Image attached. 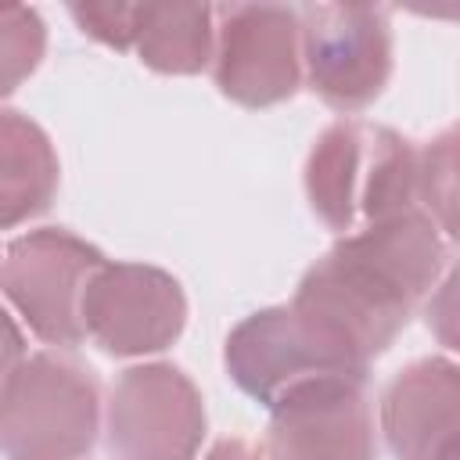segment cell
<instances>
[{
	"label": "cell",
	"instance_id": "15",
	"mask_svg": "<svg viewBox=\"0 0 460 460\" xmlns=\"http://www.w3.org/2000/svg\"><path fill=\"white\" fill-rule=\"evenodd\" d=\"M420 208L442 230L446 241L456 237V133L446 129L442 137L420 147Z\"/></svg>",
	"mask_w": 460,
	"mask_h": 460
},
{
	"label": "cell",
	"instance_id": "12",
	"mask_svg": "<svg viewBox=\"0 0 460 460\" xmlns=\"http://www.w3.org/2000/svg\"><path fill=\"white\" fill-rule=\"evenodd\" d=\"M58 190L50 137L22 111H0V226L40 216Z\"/></svg>",
	"mask_w": 460,
	"mask_h": 460
},
{
	"label": "cell",
	"instance_id": "3",
	"mask_svg": "<svg viewBox=\"0 0 460 460\" xmlns=\"http://www.w3.org/2000/svg\"><path fill=\"white\" fill-rule=\"evenodd\" d=\"M101 424L90 367L61 352L22 359L0 388V453L7 460H79Z\"/></svg>",
	"mask_w": 460,
	"mask_h": 460
},
{
	"label": "cell",
	"instance_id": "16",
	"mask_svg": "<svg viewBox=\"0 0 460 460\" xmlns=\"http://www.w3.org/2000/svg\"><path fill=\"white\" fill-rule=\"evenodd\" d=\"M72 18L86 36H93V40L115 47V50H129L133 4H75Z\"/></svg>",
	"mask_w": 460,
	"mask_h": 460
},
{
	"label": "cell",
	"instance_id": "13",
	"mask_svg": "<svg viewBox=\"0 0 460 460\" xmlns=\"http://www.w3.org/2000/svg\"><path fill=\"white\" fill-rule=\"evenodd\" d=\"M216 7L208 4H133L129 50L155 72L194 75L212 61Z\"/></svg>",
	"mask_w": 460,
	"mask_h": 460
},
{
	"label": "cell",
	"instance_id": "1",
	"mask_svg": "<svg viewBox=\"0 0 460 460\" xmlns=\"http://www.w3.org/2000/svg\"><path fill=\"white\" fill-rule=\"evenodd\" d=\"M446 259L449 241L424 212L356 226L305 270L291 309L352 367L370 370L435 291Z\"/></svg>",
	"mask_w": 460,
	"mask_h": 460
},
{
	"label": "cell",
	"instance_id": "10",
	"mask_svg": "<svg viewBox=\"0 0 460 460\" xmlns=\"http://www.w3.org/2000/svg\"><path fill=\"white\" fill-rule=\"evenodd\" d=\"M359 377L309 381L270 406L266 460H374V410Z\"/></svg>",
	"mask_w": 460,
	"mask_h": 460
},
{
	"label": "cell",
	"instance_id": "4",
	"mask_svg": "<svg viewBox=\"0 0 460 460\" xmlns=\"http://www.w3.org/2000/svg\"><path fill=\"white\" fill-rule=\"evenodd\" d=\"M302 72L331 108L363 111L392 75V25L377 4L298 7Z\"/></svg>",
	"mask_w": 460,
	"mask_h": 460
},
{
	"label": "cell",
	"instance_id": "5",
	"mask_svg": "<svg viewBox=\"0 0 460 460\" xmlns=\"http://www.w3.org/2000/svg\"><path fill=\"white\" fill-rule=\"evenodd\" d=\"M101 266L104 255L93 244L68 230L43 226L7 244L0 288L36 338L58 349H75L86 338L79 320L83 288Z\"/></svg>",
	"mask_w": 460,
	"mask_h": 460
},
{
	"label": "cell",
	"instance_id": "18",
	"mask_svg": "<svg viewBox=\"0 0 460 460\" xmlns=\"http://www.w3.org/2000/svg\"><path fill=\"white\" fill-rule=\"evenodd\" d=\"M205 460H262V453L244 438H219Z\"/></svg>",
	"mask_w": 460,
	"mask_h": 460
},
{
	"label": "cell",
	"instance_id": "8",
	"mask_svg": "<svg viewBox=\"0 0 460 460\" xmlns=\"http://www.w3.org/2000/svg\"><path fill=\"white\" fill-rule=\"evenodd\" d=\"M83 334L111 356H144L172 345L187 323L176 277L144 262H104L83 288Z\"/></svg>",
	"mask_w": 460,
	"mask_h": 460
},
{
	"label": "cell",
	"instance_id": "17",
	"mask_svg": "<svg viewBox=\"0 0 460 460\" xmlns=\"http://www.w3.org/2000/svg\"><path fill=\"white\" fill-rule=\"evenodd\" d=\"M25 359V338L14 327V320L7 316V309L0 305V388L7 381V374Z\"/></svg>",
	"mask_w": 460,
	"mask_h": 460
},
{
	"label": "cell",
	"instance_id": "7",
	"mask_svg": "<svg viewBox=\"0 0 460 460\" xmlns=\"http://www.w3.org/2000/svg\"><path fill=\"white\" fill-rule=\"evenodd\" d=\"M216 86L244 104L266 108L291 97L302 83V18L284 4L216 7Z\"/></svg>",
	"mask_w": 460,
	"mask_h": 460
},
{
	"label": "cell",
	"instance_id": "6",
	"mask_svg": "<svg viewBox=\"0 0 460 460\" xmlns=\"http://www.w3.org/2000/svg\"><path fill=\"white\" fill-rule=\"evenodd\" d=\"M104 435L111 460H194L205 438L201 392L172 363L129 367L108 392Z\"/></svg>",
	"mask_w": 460,
	"mask_h": 460
},
{
	"label": "cell",
	"instance_id": "9",
	"mask_svg": "<svg viewBox=\"0 0 460 460\" xmlns=\"http://www.w3.org/2000/svg\"><path fill=\"white\" fill-rule=\"evenodd\" d=\"M223 359L234 385L266 410L309 381H327V377L367 381V370L352 367L341 352H334L323 338H316V331L291 305H273L244 316L230 331Z\"/></svg>",
	"mask_w": 460,
	"mask_h": 460
},
{
	"label": "cell",
	"instance_id": "14",
	"mask_svg": "<svg viewBox=\"0 0 460 460\" xmlns=\"http://www.w3.org/2000/svg\"><path fill=\"white\" fill-rule=\"evenodd\" d=\"M47 50L43 18L22 4H0V97L22 86Z\"/></svg>",
	"mask_w": 460,
	"mask_h": 460
},
{
	"label": "cell",
	"instance_id": "2",
	"mask_svg": "<svg viewBox=\"0 0 460 460\" xmlns=\"http://www.w3.org/2000/svg\"><path fill=\"white\" fill-rule=\"evenodd\" d=\"M305 194L313 212L341 237L363 226L424 212L420 208V147L388 126L338 119L305 158Z\"/></svg>",
	"mask_w": 460,
	"mask_h": 460
},
{
	"label": "cell",
	"instance_id": "11",
	"mask_svg": "<svg viewBox=\"0 0 460 460\" xmlns=\"http://www.w3.org/2000/svg\"><path fill=\"white\" fill-rule=\"evenodd\" d=\"M381 431L395 460H460V370L428 356L399 370L381 395Z\"/></svg>",
	"mask_w": 460,
	"mask_h": 460
}]
</instances>
